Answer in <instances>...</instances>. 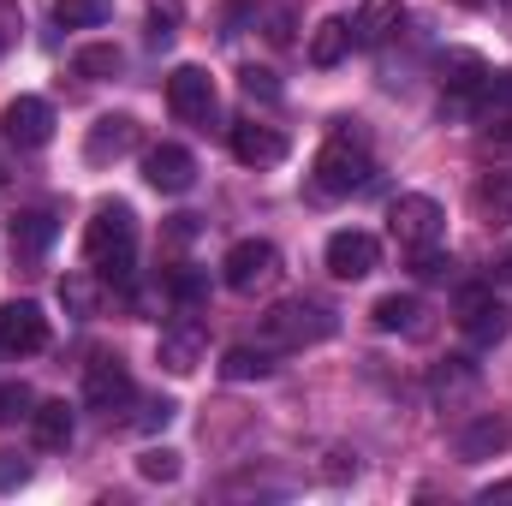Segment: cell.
Returning <instances> with one entry per match:
<instances>
[{
	"label": "cell",
	"mask_w": 512,
	"mask_h": 506,
	"mask_svg": "<svg viewBox=\"0 0 512 506\" xmlns=\"http://www.w3.org/2000/svg\"><path fill=\"white\" fill-rule=\"evenodd\" d=\"M316 191H328V197H352V191H364L370 179H376V161H370V149H364V131H340L316 149Z\"/></svg>",
	"instance_id": "1"
},
{
	"label": "cell",
	"mask_w": 512,
	"mask_h": 506,
	"mask_svg": "<svg viewBox=\"0 0 512 506\" xmlns=\"http://www.w3.org/2000/svg\"><path fill=\"white\" fill-rule=\"evenodd\" d=\"M340 334V316L310 304V298H286L262 316V346H280V352H304V346H322Z\"/></svg>",
	"instance_id": "2"
},
{
	"label": "cell",
	"mask_w": 512,
	"mask_h": 506,
	"mask_svg": "<svg viewBox=\"0 0 512 506\" xmlns=\"http://www.w3.org/2000/svg\"><path fill=\"white\" fill-rule=\"evenodd\" d=\"M131 251H137V215H131L126 203H102L96 221L84 227V256H90V268L126 280L131 274Z\"/></svg>",
	"instance_id": "3"
},
{
	"label": "cell",
	"mask_w": 512,
	"mask_h": 506,
	"mask_svg": "<svg viewBox=\"0 0 512 506\" xmlns=\"http://www.w3.org/2000/svg\"><path fill=\"white\" fill-rule=\"evenodd\" d=\"M387 227H393V239H399L405 251H429V245L447 233V215H441L435 197H399V203L387 209Z\"/></svg>",
	"instance_id": "4"
},
{
	"label": "cell",
	"mask_w": 512,
	"mask_h": 506,
	"mask_svg": "<svg viewBox=\"0 0 512 506\" xmlns=\"http://www.w3.org/2000/svg\"><path fill=\"white\" fill-rule=\"evenodd\" d=\"M280 274V251L268 245V239H239L233 251L221 256V280L233 286V292H256V286H268Z\"/></svg>",
	"instance_id": "5"
},
{
	"label": "cell",
	"mask_w": 512,
	"mask_h": 506,
	"mask_svg": "<svg viewBox=\"0 0 512 506\" xmlns=\"http://www.w3.org/2000/svg\"><path fill=\"white\" fill-rule=\"evenodd\" d=\"M167 108H173V120H185V126H209V120H215V78H209L203 66H179V72L167 78Z\"/></svg>",
	"instance_id": "6"
},
{
	"label": "cell",
	"mask_w": 512,
	"mask_h": 506,
	"mask_svg": "<svg viewBox=\"0 0 512 506\" xmlns=\"http://www.w3.org/2000/svg\"><path fill=\"white\" fill-rule=\"evenodd\" d=\"M42 346H48V316H42V304H30V298L6 304V310H0V352H6V358H30V352H42Z\"/></svg>",
	"instance_id": "7"
},
{
	"label": "cell",
	"mask_w": 512,
	"mask_h": 506,
	"mask_svg": "<svg viewBox=\"0 0 512 506\" xmlns=\"http://www.w3.org/2000/svg\"><path fill=\"white\" fill-rule=\"evenodd\" d=\"M0 137H6L12 149H42V143L54 137V108H48L42 96H18V102H6V114H0Z\"/></svg>",
	"instance_id": "8"
},
{
	"label": "cell",
	"mask_w": 512,
	"mask_h": 506,
	"mask_svg": "<svg viewBox=\"0 0 512 506\" xmlns=\"http://www.w3.org/2000/svg\"><path fill=\"white\" fill-rule=\"evenodd\" d=\"M376 262H382V245L364 227H340L328 239V274L334 280H364V274H376Z\"/></svg>",
	"instance_id": "9"
},
{
	"label": "cell",
	"mask_w": 512,
	"mask_h": 506,
	"mask_svg": "<svg viewBox=\"0 0 512 506\" xmlns=\"http://www.w3.org/2000/svg\"><path fill=\"white\" fill-rule=\"evenodd\" d=\"M459 328H465L477 346H489V340H501V334L512 328V310L495 298V292L471 286V292H459Z\"/></svg>",
	"instance_id": "10"
},
{
	"label": "cell",
	"mask_w": 512,
	"mask_h": 506,
	"mask_svg": "<svg viewBox=\"0 0 512 506\" xmlns=\"http://www.w3.org/2000/svg\"><path fill=\"white\" fill-rule=\"evenodd\" d=\"M143 179H149L161 197H185V191L197 185V161H191V149L161 143V149H149V155H143Z\"/></svg>",
	"instance_id": "11"
},
{
	"label": "cell",
	"mask_w": 512,
	"mask_h": 506,
	"mask_svg": "<svg viewBox=\"0 0 512 506\" xmlns=\"http://www.w3.org/2000/svg\"><path fill=\"white\" fill-rule=\"evenodd\" d=\"M137 120L131 114H102L96 126H90V137H84V161L90 167H108V161H120V155H131L137 149Z\"/></svg>",
	"instance_id": "12"
},
{
	"label": "cell",
	"mask_w": 512,
	"mask_h": 506,
	"mask_svg": "<svg viewBox=\"0 0 512 506\" xmlns=\"http://www.w3.org/2000/svg\"><path fill=\"white\" fill-rule=\"evenodd\" d=\"M435 72H441V90H447L453 102H471V96L483 90V78H489V60L471 54V48H447Z\"/></svg>",
	"instance_id": "13"
},
{
	"label": "cell",
	"mask_w": 512,
	"mask_h": 506,
	"mask_svg": "<svg viewBox=\"0 0 512 506\" xmlns=\"http://www.w3.org/2000/svg\"><path fill=\"white\" fill-rule=\"evenodd\" d=\"M233 155L245 167H274V161H286V131L245 120V126H233Z\"/></svg>",
	"instance_id": "14"
},
{
	"label": "cell",
	"mask_w": 512,
	"mask_h": 506,
	"mask_svg": "<svg viewBox=\"0 0 512 506\" xmlns=\"http://www.w3.org/2000/svg\"><path fill=\"white\" fill-rule=\"evenodd\" d=\"M84 399H90L96 411L126 405L131 399V370L120 364V358H96V364H90V381H84Z\"/></svg>",
	"instance_id": "15"
},
{
	"label": "cell",
	"mask_w": 512,
	"mask_h": 506,
	"mask_svg": "<svg viewBox=\"0 0 512 506\" xmlns=\"http://www.w3.org/2000/svg\"><path fill=\"white\" fill-rule=\"evenodd\" d=\"M155 358H161V370H167V376H191V370L203 364V328H197V322L167 328V334H161V346H155Z\"/></svg>",
	"instance_id": "16"
},
{
	"label": "cell",
	"mask_w": 512,
	"mask_h": 506,
	"mask_svg": "<svg viewBox=\"0 0 512 506\" xmlns=\"http://www.w3.org/2000/svg\"><path fill=\"white\" fill-rule=\"evenodd\" d=\"M399 24H405V6H399V0H364V12L352 18V42H364V48H382Z\"/></svg>",
	"instance_id": "17"
},
{
	"label": "cell",
	"mask_w": 512,
	"mask_h": 506,
	"mask_svg": "<svg viewBox=\"0 0 512 506\" xmlns=\"http://www.w3.org/2000/svg\"><path fill=\"white\" fill-rule=\"evenodd\" d=\"M507 441H512V429H507V417H477V423H465V435H459V459H495V453H507Z\"/></svg>",
	"instance_id": "18"
},
{
	"label": "cell",
	"mask_w": 512,
	"mask_h": 506,
	"mask_svg": "<svg viewBox=\"0 0 512 506\" xmlns=\"http://www.w3.org/2000/svg\"><path fill=\"white\" fill-rule=\"evenodd\" d=\"M370 322H376L382 334H423V304H417L411 292H387V298H376Z\"/></svg>",
	"instance_id": "19"
},
{
	"label": "cell",
	"mask_w": 512,
	"mask_h": 506,
	"mask_svg": "<svg viewBox=\"0 0 512 506\" xmlns=\"http://www.w3.org/2000/svg\"><path fill=\"white\" fill-rule=\"evenodd\" d=\"M48 245H54V215H48V209H24V215L12 221V251L42 256Z\"/></svg>",
	"instance_id": "20"
},
{
	"label": "cell",
	"mask_w": 512,
	"mask_h": 506,
	"mask_svg": "<svg viewBox=\"0 0 512 506\" xmlns=\"http://www.w3.org/2000/svg\"><path fill=\"white\" fill-rule=\"evenodd\" d=\"M346 54H352V24L346 18H322L316 36H310V60L316 66H340Z\"/></svg>",
	"instance_id": "21"
},
{
	"label": "cell",
	"mask_w": 512,
	"mask_h": 506,
	"mask_svg": "<svg viewBox=\"0 0 512 506\" xmlns=\"http://www.w3.org/2000/svg\"><path fill=\"white\" fill-rule=\"evenodd\" d=\"M30 429H36L42 447H66V441H72V405H66V399H42V405L30 411Z\"/></svg>",
	"instance_id": "22"
},
{
	"label": "cell",
	"mask_w": 512,
	"mask_h": 506,
	"mask_svg": "<svg viewBox=\"0 0 512 506\" xmlns=\"http://www.w3.org/2000/svg\"><path fill=\"white\" fill-rule=\"evenodd\" d=\"M114 18V0H54V24L60 30H96Z\"/></svg>",
	"instance_id": "23"
},
{
	"label": "cell",
	"mask_w": 512,
	"mask_h": 506,
	"mask_svg": "<svg viewBox=\"0 0 512 506\" xmlns=\"http://www.w3.org/2000/svg\"><path fill=\"white\" fill-rule=\"evenodd\" d=\"M471 203H477V215H483L489 227H507L512 221V179H483V185L471 191Z\"/></svg>",
	"instance_id": "24"
},
{
	"label": "cell",
	"mask_w": 512,
	"mask_h": 506,
	"mask_svg": "<svg viewBox=\"0 0 512 506\" xmlns=\"http://www.w3.org/2000/svg\"><path fill=\"white\" fill-rule=\"evenodd\" d=\"M120 66H126V54H120L114 42H90V48H78V60H72L78 78H114Z\"/></svg>",
	"instance_id": "25"
},
{
	"label": "cell",
	"mask_w": 512,
	"mask_h": 506,
	"mask_svg": "<svg viewBox=\"0 0 512 506\" xmlns=\"http://www.w3.org/2000/svg\"><path fill=\"white\" fill-rule=\"evenodd\" d=\"M268 370H274V364H268V352H262V346H233V352L221 358V376H227V381H262Z\"/></svg>",
	"instance_id": "26"
},
{
	"label": "cell",
	"mask_w": 512,
	"mask_h": 506,
	"mask_svg": "<svg viewBox=\"0 0 512 506\" xmlns=\"http://www.w3.org/2000/svg\"><path fill=\"white\" fill-rule=\"evenodd\" d=\"M185 465H179V453L173 447H149V453H137V477L143 483H173Z\"/></svg>",
	"instance_id": "27"
},
{
	"label": "cell",
	"mask_w": 512,
	"mask_h": 506,
	"mask_svg": "<svg viewBox=\"0 0 512 506\" xmlns=\"http://www.w3.org/2000/svg\"><path fill=\"white\" fill-rule=\"evenodd\" d=\"M471 102H477V114H483V120H489V114H507V108H512V72H489V78H483V90H477Z\"/></svg>",
	"instance_id": "28"
},
{
	"label": "cell",
	"mask_w": 512,
	"mask_h": 506,
	"mask_svg": "<svg viewBox=\"0 0 512 506\" xmlns=\"http://www.w3.org/2000/svg\"><path fill=\"white\" fill-rule=\"evenodd\" d=\"M60 298H66V310H72V316H90L102 292H96V280H90V274H66V280H60Z\"/></svg>",
	"instance_id": "29"
},
{
	"label": "cell",
	"mask_w": 512,
	"mask_h": 506,
	"mask_svg": "<svg viewBox=\"0 0 512 506\" xmlns=\"http://www.w3.org/2000/svg\"><path fill=\"white\" fill-rule=\"evenodd\" d=\"M36 411V393L24 387V381H0V423H18V417H30Z\"/></svg>",
	"instance_id": "30"
},
{
	"label": "cell",
	"mask_w": 512,
	"mask_h": 506,
	"mask_svg": "<svg viewBox=\"0 0 512 506\" xmlns=\"http://www.w3.org/2000/svg\"><path fill=\"white\" fill-rule=\"evenodd\" d=\"M239 90H245L251 102H280V84H274V72H262V66H245V72H239Z\"/></svg>",
	"instance_id": "31"
},
{
	"label": "cell",
	"mask_w": 512,
	"mask_h": 506,
	"mask_svg": "<svg viewBox=\"0 0 512 506\" xmlns=\"http://www.w3.org/2000/svg\"><path fill=\"white\" fill-rule=\"evenodd\" d=\"M483 149L512 155V108H507V114H489V120H483Z\"/></svg>",
	"instance_id": "32"
},
{
	"label": "cell",
	"mask_w": 512,
	"mask_h": 506,
	"mask_svg": "<svg viewBox=\"0 0 512 506\" xmlns=\"http://www.w3.org/2000/svg\"><path fill=\"white\" fill-rule=\"evenodd\" d=\"M173 417H179V405H173V399H149V405L137 411V429H143V435H155V429H167Z\"/></svg>",
	"instance_id": "33"
},
{
	"label": "cell",
	"mask_w": 512,
	"mask_h": 506,
	"mask_svg": "<svg viewBox=\"0 0 512 506\" xmlns=\"http://www.w3.org/2000/svg\"><path fill=\"white\" fill-rule=\"evenodd\" d=\"M24 483H30V459L24 453H0V495H12Z\"/></svg>",
	"instance_id": "34"
},
{
	"label": "cell",
	"mask_w": 512,
	"mask_h": 506,
	"mask_svg": "<svg viewBox=\"0 0 512 506\" xmlns=\"http://www.w3.org/2000/svg\"><path fill=\"white\" fill-rule=\"evenodd\" d=\"M167 292H173L179 304H197V298H203V274H191V268H173V274H167Z\"/></svg>",
	"instance_id": "35"
},
{
	"label": "cell",
	"mask_w": 512,
	"mask_h": 506,
	"mask_svg": "<svg viewBox=\"0 0 512 506\" xmlns=\"http://www.w3.org/2000/svg\"><path fill=\"white\" fill-rule=\"evenodd\" d=\"M447 268H453V256H441L435 245H429V251H417V280H441Z\"/></svg>",
	"instance_id": "36"
},
{
	"label": "cell",
	"mask_w": 512,
	"mask_h": 506,
	"mask_svg": "<svg viewBox=\"0 0 512 506\" xmlns=\"http://www.w3.org/2000/svg\"><path fill=\"white\" fill-rule=\"evenodd\" d=\"M477 501H483V506H507V501H512V477H507V483H489Z\"/></svg>",
	"instance_id": "37"
},
{
	"label": "cell",
	"mask_w": 512,
	"mask_h": 506,
	"mask_svg": "<svg viewBox=\"0 0 512 506\" xmlns=\"http://www.w3.org/2000/svg\"><path fill=\"white\" fill-rule=\"evenodd\" d=\"M495 274H501V280H512V251L501 256V262H495Z\"/></svg>",
	"instance_id": "38"
},
{
	"label": "cell",
	"mask_w": 512,
	"mask_h": 506,
	"mask_svg": "<svg viewBox=\"0 0 512 506\" xmlns=\"http://www.w3.org/2000/svg\"><path fill=\"white\" fill-rule=\"evenodd\" d=\"M459 6H489V0H459Z\"/></svg>",
	"instance_id": "39"
},
{
	"label": "cell",
	"mask_w": 512,
	"mask_h": 506,
	"mask_svg": "<svg viewBox=\"0 0 512 506\" xmlns=\"http://www.w3.org/2000/svg\"><path fill=\"white\" fill-rule=\"evenodd\" d=\"M0 48H6V30H0Z\"/></svg>",
	"instance_id": "40"
}]
</instances>
